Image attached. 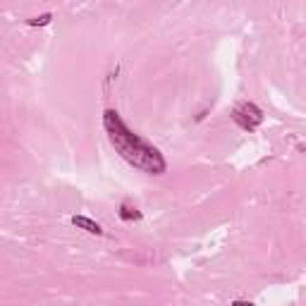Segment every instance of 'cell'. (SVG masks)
<instances>
[{
  "label": "cell",
  "mask_w": 306,
  "mask_h": 306,
  "mask_svg": "<svg viewBox=\"0 0 306 306\" xmlns=\"http://www.w3.org/2000/svg\"><path fill=\"white\" fill-rule=\"evenodd\" d=\"M103 127H105V134H108L113 149L118 151L132 168H139V170H144L149 175H163L168 170L163 153L153 144L142 139L139 134H134L122 122L118 110H105L103 113Z\"/></svg>",
  "instance_id": "cell-1"
},
{
  "label": "cell",
  "mask_w": 306,
  "mask_h": 306,
  "mask_svg": "<svg viewBox=\"0 0 306 306\" xmlns=\"http://www.w3.org/2000/svg\"><path fill=\"white\" fill-rule=\"evenodd\" d=\"M237 110L242 113V118L246 120V122H249L254 129H256V127L263 122V113H261V108L256 105V103H242V105H239Z\"/></svg>",
  "instance_id": "cell-2"
},
{
  "label": "cell",
  "mask_w": 306,
  "mask_h": 306,
  "mask_svg": "<svg viewBox=\"0 0 306 306\" xmlns=\"http://www.w3.org/2000/svg\"><path fill=\"white\" fill-rule=\"evenodd\" d=\"M70 222L74 225V228L79 230H84V232H89V235H96V237H101L103 235V228L96 222V220L87 218V215H72Z\"/></svg>",
  "instance_id": "cell-3"
},
{
  "label": "cell",
  "mask_w": 306,
  "mask_h": 306,
  "mask_svg": "<svg viewBox=\"0 0 306 306\" xmlns=\"http://www.w3.org/2000/svg\"><path fill=\"white\" fill-rule=\"evenodd\" d=\"M120 220H125V222H134V220H142V211H136L132 204H122L120 206V211H118Z\"/></svg>",
  "instance_id": "cell-4"
},
{
  "label": "cell",
  "mask_w": 306,
  "mask_h": 306,
  "mask_svg": "<svg viewBox=\"0 0 306 306\" xmlns=\"http://www.w3.org/2000/svg\"><path fill=\"white\" fill-rule=\"evenodd\" d=\"M50 22H53V12H43V15H39V17L26 19L29 26H46V24H50Z\"/></svg>",
  "instance_id": "cell-5"
},
{
  "label": "cell",
  "mask_w": 306,
  "mask_h": 306,
  "mask_svg": "<svg viewBox=\"0 0 306 306\" xmlns=\"http://www.w3.org/2000/svg\"><path fill=\"white\" fill-rule=\"evenodd\" d=\"M230 306H256V304H252V301H242V299H237V301H232Z\"/></svg>",
  "instance_id": "cell-6"
}]
</instances>
